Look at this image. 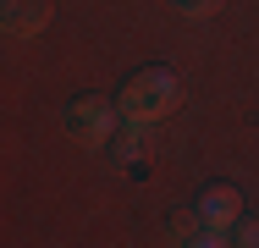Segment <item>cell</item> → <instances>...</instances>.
<instances>
[{"label": "cell", "instance_id": "1", "mask_svg": "<svg viewBox=\"0 0 259 248\" xmlns=\"http://www.w3.org/2000/svg\"><path fill=\"white\" fill-rule=\"evenodd\" d=\"M177 99H182V77H177L171 66H144V72L127 77V89H121V99H116V110H121L127 121L149 127V121H160V116L177 110Z\"/></svg>", "mask_w": 259, "mask_h": 248}, {"label": "cell", "instance_id": "2", "mask_svg": "<svg viewBox=\"0 0 259 248\" xmlns=\"http://www.w3.org/2000/svg\"><path fill=\"white\" fill-rule=\"evenodd\" d=\"M116 99H100V94H83V99H72L66 105V133L77 138V144H94L105 149L110 144V133H116Z\"/></svg>", "mask_w": 259, "mask_h": 248}, {"label": "cell", "instance_id": "3", "mask_svg": "<svg viewBox=\"0 0 259 248\" xmlns=\"http://www.w3.org/2000/svg\"><path fill=\"white\" fill-rule=\"evenodd\" d=\"M193 210H199V221H204L209 232H226V226L243 221V193H237L232 182H209L204 193L193 198Z\"/></svg>", "mask_w": 259, "mask_h": 248}, {"label": "cell", "instance_id": "4", "mask_svg": "<svg viewBox=\"0 0 259 248\" xmlns=\"http://www.w3.org/2000/svg\"><path fill=\"white\" fill-rule=\"evenodd\" d=\"M50 11H55V0H0V33L28 39L50 22Z\"/></svg>", "mask_w": 259, "mask_h": 248}, {"label": "cell", "instance_id": "5", "mask_svg": "<svg viewBox=\"0 0 259 248\" xmlns=\"http://www.w3.org/2000/svg\"><path fill=\"white\" fill-rule=\"evenodd\" d=\"M160 232H165L171 243H182V248H188L199 232H209V226L199 221V210H165V215H160Z\"/></svg>", "mask_w": 259, "mask_h": 248}, {"label": "cell", "instance_id": "6", "mask_svg": "<svg viewBox=\"0 0 259 248\" xmlns=\"http://www.w3.org/2000/svg\"><path fill=\"white\" fill-rule=\"evenodd\" d=\"M105 154H110L116 166H127V160H138V154H144V127H138V121H127V127H116V133H110V144H105Z\"/></svg>", "mask_w": 259, "mask_h": 248}, {"label": "cell", "instance_id": "7", "mask_svg": "<svg viewBox=\"0 0 259 248\" xmlns=\"http://www.w3.org/2000/svg\"><path fill=\"white\" fill-rule=\"evenodd\" d=\"M232 248H259V221H237V232H232Z\"/></svg>", "mask_w": 259, "mask_h": 248}, {"label": "cell", "instance_id": "8", "mask_svg": "<svg viewBox=\"0 0 259 248\" xmlns=\"http://www.w3.org/2000/svg\"><path fill=\"white\" fill-rule=\"evenodd\" d=\"M188 248H232V243H226V232H199Z\"/></svg>", "mask_w": 259, "mask_h": 248}, {"label": "cell", "instance_id": "9", "mask_svg": "<svg viewBox=\"0 0 259 248\" xmlns=\"http://www.w3.org/2000/svg\"><path fill=\"white\" fill-rule=\"evenodd\" d=\"M209 6H215V0H182V11H193V17H199V11H209Z\"/></svg>", "mask_w": 259, "mask_h": 248}]
</instances>
